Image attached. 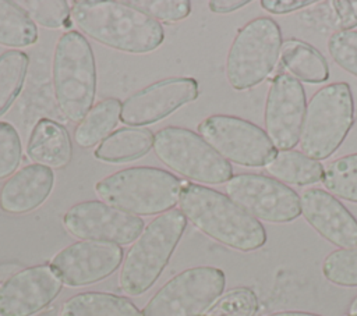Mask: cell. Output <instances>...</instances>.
Instances as JSON below:
<instances>
[{"instance_id": "1", "label": "cell", "mask_w": 357, "mask_h": 316, "mask_svg": "<svg viewBox=\"0 0 357 316\" xmlns=\"http://www.w3.org/2000/svg\"><path fill=\"white\" fill-rule=\"evenodd\" d=\"M74 24L96 42L127 53H148L165 39L160 22L128 1L75 0Z\"/></svg>"}, {"instance_id": "2", "label": "cell", "mask_w": 357, "mask_h": 316, "mask_svg": "<svg viewBox=\"0 0 357 316\" xmlns=\"http://www.w3.org/2000/svg\"><path fill=\"white\" fill-rule=\"evenodd\" d=\"M178 205L185 219L199 231L229 248L251 252L266 242L261 221L216 189L181 181Z\"/></svg>"}, {"instance_id": "3", "label": "cell", "mask_w": 357, "mask_h": 316, "mask_svg": "<svg viewBox=\"0 0 357 316\" xmlns=\"http://www.w3.org/2000/svg\"><path fill=\"white\" fill-rule=\"evenodd\" d=\"M187 219L178 209L156 216L135 239L121 263L119 285L130 297L146 292L159 278L174 252Z\"/></svg>"}, {"instance_id": "4", "label": "cell", "mask_w": 357, "mask_h": 316, "mask_svg": "<svg viewBox=\"0 0 357 316\" xmlns=\"http://www.w3.org/2000/svg\"><path fill=\"white\" fill-rule=\"evenodd\" d=\"M53 92L60 113L81 123L92 109L96 93V65L92 47L77 31L63 33L54 46Z\"/></svg>"}, {"instance_id": "5", "label": "cell", "mask_w": 357, "mask_h": 316, "mask_svg": "<svg viewBox=\"0 0 357 316\" xmlns=\"http://www.w3.org/2000/svg\"><path fill=\"white\" fill-rule=\"evenodd\" d=\"M98 196L107 205L135 216L162 214L174 207L181 181L158 167H128L96 182Z\"/></svg>"}, {"instance_id": "6", "label": "cell", "mask_w": 357, "mask_h": 316, "mask_svg": "<svg viewBox=\"0 0 357 316\" xmlns=\"http://www.w3.org/2000/svg\"><path fill=\"white\" fill-rule=\"evenodd\" d=\"M354 124V100L347 82H333L318 89L305 107L300 146L314 159L331 157Z\"/></svg>"}, {"instance_id": "7", "label": "cell", "mask_w": 357, "mask_h": 316, "mask_svg": "<svg viewBox=\"0 0 357 316\" xmlns=\"http://www.w3.org/2000/svg\"><path fill=\"white\" fill-rule=\"evenodd\" d=\"M282 31L268 17H258L241 26L226 57V78L236 90L259 85L273 71L280 49Z\"/></svg>"}, {"instance_id": "8", "label": "cell", "mask_w": 357, "mask_h": 316, "mask_svg": "<svg viewBox=\"0 0 357 316\" xmlns=\"http://www.w3.org/2000/svg\"><path fill=\"white\" fill-rule=\"evenodd\" d=\"M153 150L169 168L202 184H223L233 177L231 164L201 135L183 127H165L153 135Z\"/></svg>"}, {"instance_id": "9", "label": "cell", "mask_w": 357, "mask_h": 316, "mask_svg": "<svg viewBox=\"0 0 357 316\" xmlns=\"http://www.w3.org/2000/svg\"><path fill=\"white\" fill-rule=\"evenodd\" d=\"M223 270L212 266L190 267L166 281L144 306L142 316H201L222 295Z\"/></svg>"}, {"instance_id": "10", "label": "cell", "mask_w": 357, "mask_h": 316, "mask_svg": "<svg viewBox=\"0 0 357 316\" xmlns=\"http://www.w3.org/2000/svg\"><path fill=\"white\" fill-rule=\"evenodd\" d=\"M198 132L223 159L238 166L265 167L276 155L261 127L236 116H209L198 124Z\"/></svg>"}, {"instance_id": "11", "label": "cell", "mask_w": 357, "mask_h": 316, "mask_svg": "<svg viewBox=\"0 0 357 316\" xmlns=\"http://www.w3.org/2000/svg\"><path fill=\"white\" fill-rule=\"evenodd\" d=\"M227 196L257 220L290 223L301 213L298 193L264 174L243 173L226 182Z\"/></svg>"}, {"instance_id": "12", "label": "cell", "mask_w": 357, "mask_h": 316, "mask_svg": "<svg viewBox=\"0 0 357 316\" xmlns=\"http://www.w3.org/2000/svg\"><path fill=\"white\" fill-rule=\"evenodd\" d=\"M66 230L82 241H102L127 245L135 241L144 220L99 200H85L71 206L63 217Z\"/></svg>"}, {"instance_id": "13", "label": "cell", "mask_w": 357, "mask_h": 316, "mask_svg": "<svg viewBox=\"0 0 357 316\" xmlns=\"http://www.w3.org/2000/svg\"><path fill=\"white\" fill-rule=\"evenodd\" d=\"M305 107L301 82L290 74H278L269 86L264 110L265 132L276 149L291 150L298 143Z\"/></svg>"}, {"instance_id": "14", "label": "cell", "mask_w": 357, "mask_h": 316, "mask_svg": "<svg viewBox=\"0 0 357 316\" xmlns=\"http://www.w3.org/2000/svg\"><path fill=\"white\" fill-rule=\"evenodd\" d=\"M198 82L190 77H174L153 82L121 103L120 120L128 125L160 121L178 107L198 97Z\"/></svg>"}, {"instance_id": "15", "label": "cell", "mask_w": 357, "mask_h": 316, "mask_svg": "<svg viewBox=\"0 0 357 316\" xmlns=\"http://www.w3.org/2000/svg\"><path fill=\"white\" fill-rule=\"evenodd\" d=\"M123 260L120 245L102 241L74 242L52 259V267L68 287H84L113 274Z\"/></svg>"}, {"instance_id": "16", "label": "cell", "mask_w": 357, "mask_h": 316, "mask_svg": "<svg viewBox=\"0 0 357 316\" xmlns=\"http://www.w3.org/2000/svg\"><path fill=\"white\" fill-rule=\"evenodd\" d=\"M61 287L50 264L22 269L0 287V316H33L56 299Z\"/></svg>"}, {"instance_id": "17", "label": "cell", "mask_w": 357, "mask_h": 316, "mask_svg": "<svg viewBox=\"0 0 357 316\" xmlns=\"http://www.w3.org/2000/svg\"><path fill=\"white\" fill-rule=\"evenodd\" d=\"M300 206L305 221L328 242L340 249L357 246V220L337 198L308 188L300 195Z\"/></svg>"}, {"instance_id": "18", "label": "cell", "mask_w": 357, "mask_h": 316, "mask_svg": "<svg viewBox=\"0 0 357 316\" xmlns=\"http://www.w3.org/2000/svg\"><path fill=\"white\" fill-rule=\"evenodd\" d=\"M54 184L52 168L29 164L13 174L0 189V207L6 213L24 214L39 207Z\"/></svg>"}, {"instance_id": "19", "label": "cell", "mask_w": 357, "mask_h": 316, "mask_svg": "<svg viewBox=\"0 0 357 316\" xmlns=\"http://www.w3.org/2000/svg\"><path fill=\"white\" fill-rule=\"evenodd\" d=\"M26 155L35 163L49 168H61L71 160L73 148L67 129L50 118H40L32 128Z\"/></svg>"}, {"instance_id": "20", "label": "cell", "mask_w": 357, "mask_h": 316, "mask_svg": "<svg viewBox=\"0 0 357 316\" xmlns=\"http://www.w3.org/2000/svg\"><path fill=\"white\" fill-rule=\"evenodd\" d=\"M151 146H153V135L149 129L123 127L106 136L93 155L106 163H126L145 156Z\"/></svg>"}, {"instance_id": "21", "label": "cell", "mask_w": 357, "mask_h": 316, "mask_svg": "<svg viewBox=\"0 0 357 316\" xmlns=\"http://www.w3.org/2000/svg\"><path fill=\"white\" fill-rule=\"evenodd\" d=\"M59 316H142V313L128 298L86 291L66 299Z\"/></svg>"}, {"instance_id": "22", "label": "cell", "mask_w": 357, "mask_h": 316, "mask_svg": "<svg viewBox=\"0 0 357 316\" xmlns=\"http://www.w3.org/2000/svg\"><path fill=\"white\" fill-rule=\"evenodd\" d=\"M283 67L298 81L324 84L329 78V65L325 57L305 42L289 39L280 49Z\"/></svg>"}, {"instance_id": "23", "label": "cell", "mask_w": 357, "mask_h": 316, "mask_svg": "<svg viewBox=\"0 0 357 316\" xmlns=\"http://www.w3.org/2000/svg\"><path fill=\"white\" fill-rule=\"evenodd\" d=\"M272 178L290 185H310L322 181L324 166L301 150H280L265 166Z\"/></svg>"}, {"instance_id": "24", "label": "cell", "mask_w": 357, "mask_h": 316, "mask_svg": "<svg viewBox=\"0 0 357 316\" xmlns=\"http://www.w3.org/2000/svg\"><path fill=\"white\" fill-rule=\"evenodd\" d=\"M121 113V102L107 97L98 102L86 113L74 131V139L81 148H92L109 136V132L117 125Z\"/></svg>"}, {"instance_id": "25", "label": "cell", "mask_w": 357, "mask_h": 316, "mask_svg": "<svg viewBox=\"0 0 357 316\" xmlns=\"http://www.w3.org/2000/svg\"><path fill=\"white\" fill-rule=\"evenodd\" d=\"M38 40V28L28 13L10 0H0V45L26 47Z\"/></svg>"}, {"instance_id": "26", "label": "cell", "mask_w": 357, "mask_h": 316, "mask_svg": "<svg viewBox=\"0 0 357 316\" xmlns=\"http://www.w3.org/2000/svg\"><path fill=\"white\" fill-rule=\"evenodd\" d=\"M29 57L17 49L3 52L0 54V116H3L18 96Z\"/></svg>"}, {"instance_id": "27", "label": "cell", "mask_w": 357, "mask_h": 316, "mask_svg": "<svg viewBox=\"0 0 357 316\" xmlns=\"http://www.w3.org/2000/svg\"><path fill=\"white\" fill-rule=\"evenodd\" d=\"M322 184L335 198L357 203V153L331 161L324 170Z\"/></svg>"}, {"instance_id": "28", "label": "cell", "mask_w": 357, "mask_h": 316, "mask_svg": "<svg viewBox=\"0 0 357 316\" xmlns=\"http://www.w3.org/2000/svg\"><path fill=\"white\" fill-rule=\"evenodd\" d=\"M324 277L340 287H357V246L336 249L322 263Z\"/></svg>"}, {"instance_id": "29", "label": "cell", "mask_w": 357, "mask_h": 316, "mask_svg": "<svg viewBox=\"0 0 357 316\" xmlns=\"http://www.w3.org/2000/svg\"><path fill=\"white\" fill-rule=\"evenodd\" d=\"M258 299L250 288H234L220 295L209 308L206 316H255Z\"/></svg>"}, {"instance_id": "30", "label": "cell", "mask_w": 357, "mask_h": 316, "mask_svg": "<svg viewBox=\"0 0 357 316\" xmlns=\"http://www.w3.org/2000/svg\"><path fill=\"white\" fill-rule=\"evenodd\" d=\"M18 4L35 24L45 28H61L68 21L71 8L66 0H21Z\"/></svg>"}, {"instance_id": "31", "label": "cell", "mask_w": 357, "mask_h": 316, "mask_svg": "<svg viewBox=\"0 0 357 316\" xmlns=\"http://www.w3.org/2000/svg\"><path fill=\"white\" fill-rule=\"evenodd\" d=\"M332 60L349 74L357 77V31H337L328 40Z\"/></svg>"}, {"instance_id": "32", "label": "cell", "mask_w": 357, "mask_h": 316, "mask_svg": "<svg viewBox=\"0 0 357 316\" xmlns=\"http://www.w3.org/2000/svg\"><path fill=\"white\" fill-rule=\"evenodd\" d=\"M128 3L158 22H178L191 11L188 0H130Z\"/></svg>"}, {"instance_id": "33", "label": "cell", "mask_w": 357, "mask_h": 316, "mask_svg": "<svg viewBox=\"0 0 357 316\" xmlns=\"http://www.w3.org/2000/svg\"><path fill=\"white\" fill-rule=\"evenodd\" d=\"M22 159V146L17 129L0 121V180L13 174Z\"/></svg>"}, {"instance_id": "34", "label": "cell", "mask_w": 357, "mask_h": 316, "mask_svg": "<svg viewBox=\"0 0 357 316\" xmlns=\"http://www.w3.org/2000/svg\"><path fill=\"white\" fill-rule=\"evenodd\" d=\"M337 26L340 31H351L357 26V0L354 1H332Z\"/></svg>"}, {"instance_id": "35", "label": "cell", "mask_w": 357, "mask_h": 316, "mask_svg": "<svg viewBox=\"0 0 357 316\" xmlns=\"http://www.w3.org/2000/svg\"><path fill=\"white\" fill-rule=\"evenodd\" d=\"M311 0H261V7L271 14H287L311 6Z\"/></svg>"}, {"instance_id": "36", "label": "cell", "mask_w": 357, "mask_h": 316, "mask_svg": "<svg viewBox=\"0 0 357 316\" xmlns=\"http://www.w3.org/2000/svg\"><path fill=\"white\" fill-rule=\"evenodd\" d=\"M248 0H212L208 3L209 10L218 14H226L236 11L244 6H247Z\"/></svg>"}, {"instance_id": "37", "label": "cell", "mask_w": 357, "mask_h": 316, "mask_svg": "<svg viewBox=\"0 0 357 316\" xmlns=\"http://www.w3.org/2000/svg\"><path fill=\"white\" fill-rule=\"evenodd\" d=\"M265 316H321L317 313L311 312H303V310H280V312H273Z\"/></svg>"}, {"instance_id": "38", "label": "cell", "mask_w": 357, "mask_h": 316, "mask_svg": "<svg viewBox=\"0 0 357 316\" xmlns=\"http://www.w3.org/2000/svg\"><path fill=\"white\" fill-rule=\"evenodd\" d=\"M347 316H357V295L353 298L349 306V315Z\"/></svg>"}]
</instances>
